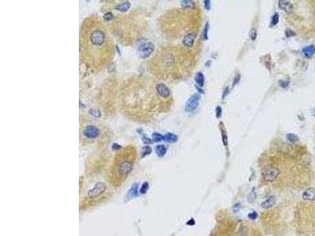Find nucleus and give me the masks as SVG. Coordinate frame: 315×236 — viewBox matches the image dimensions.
<instances>
[{
	"label": "nucleus",
	"mask_w": 315,
	"mask_h": 236,
	"mask_svg": "<svg viewBox=\"0 0 315 236\" xmlns=\"http://www.w3.org/2000/svg\"><path fill=\"white\" fill-rule=\"evenodd\" d=\"M195 39V33H188V34L184 35V39H183V44H184L186 47H191L194 44Z\"/></svg>",
	"instance_id": "f8f14e48"
},
{
	"label": "nucleus",
	"mask_w": 315,
	"mask_h": 236,
	"mask_svg": "<svg viewBox=\"0 0 315 236\" xmlns=\"http://www.w3.org/2000/svg\"><path fill=\"white\" fill-rule=\"evenodd\" d=\"M208 26H209V25H208V23L206 24L205 25V28H204V31H203V38L205 39H208V36H207V33H208Z\"/></svg>",
	"instance_id": "c85d7f7f"
},
{
	"label": "nucleus",
	"mask_w": 315,
	"mask_h": 236,
	"mask_svg": "<svg viewBox=\"0 0 315 236\" xmlns=\"http://www.w3.org/2000/svg\"><path fill=\"white\" fill-rule=\"evenodd\" d=\"M303 199L305 201H313L315 200V188L310 187L308 188L303 193L302 195Z\"/></svg>",
	"instance_id": "9d476101"
},
{
	"label": "nucleus",
	"mask_w": 315,
	"mask_h": 236,
	"mask_svg": "<svg viewBox=\"0 0 315 236\" xmlns=\"http://www.w3.org/2000/svg\"><path fill=\"white\" fill-rule=\"evenodd\" d=\"M256 198V193L255 191V189L252 190V192H250V194L248 196V201L249 203H252L254 201Z\"/></svg>",
	"instance_id": "4be33fe9"
},
{
	"label": "nucleus",
	"mask_w": 315,
	"mask_h": 236,
	"mask_svg": "<svg viewBox=\"0 0 315 236\" xmlns=\"http://www.w3.org/2000/svg\"><path fill=\"white\" fill-rule=\"evenodd\" d=\"M228 93V87H226V88H225V90H224V94H223V98H224V97L226 96V95Z\"/></svg>",
	"instance_id": "e433bc0d"
},
{
	"label": "nucleus",
	"mask_w": 315,
	"mask_h": 236,
	"mask_svg": "<svg viewBox=\"0 0 315 236\" xmlns=\"http://www.w3.org/2000/svg\"><path fill=\"white\" fill-rule=\"evenodd\" d=\"M221 113H222V110H221V106H217L216 108V116L217 117L219 118L221 116Z\"/></svg>",
	"instance_id": "2f4dec72"
},
{
	"label": "nucleus",
	"mask_w": 315,
	"mask_h": 236,
	"mask_svg": "<svg viewBox=\"0 0 315 236\" xmlns=\"http://www.w3.org/2000/svg\"><path fill=\"white\" fill-rule=\"evenodd\" d=\"M90 113L93 116H96V117H99L101 115V113L97 110H90Z\"/></svg>",
	"instance_id": "cd10ccee"
},
{
	"label": "nucleus",
	"mask_w": 315,
	"mask_h": 236,
	"mask_svg": "<svg viewBox=\"0 0 315 236\" xmlns=\"http://www.w3.org/2000/svg\"><path fill=\"white\" fill-rule=\"evenodd\" d=\"M157 90H158L159 95L164 99H168L171 95L170 89L163 83H157Z\"/></svg>",
	"instance_id": "1a4fd4ad"
},
{
	"label": "nucleus",
	"mask_w": 315,
	"mask_h": 236,
	"mask_svg": "<svg viewBox=\"0 0 315 236\" xmlns=\"http://www.w3.org/2000/svg\"><path fill=\"white\" fill-rule=\"evenodd\" d=\"M203 2H204V6H205L206 9H207V10H209L210 9H211V1H209V0H205V1H203Z\"/></svg>",
	"instance_id": "7c9ffc66"
},
{
	"label": "nucleus",
	"mask_w": 315,
	"mask_h": 236,
	"mask_svg": "<svg viewBox=\"0 0 315 236\" xmlns=\"http://www.w3.org/2000/svg\"><path fill=\"white\" fill-rule=\"evenodd\" d=\"M204 78H205L204 77V75H203L202 72H200L195 74V82H196V83H197L198 85L200 87H203V85H204V80H205Z\"/></svg>",
	"instance_id": "dca6fc26"
},
{
	"label": "nucleus",
	"mask_w": 315,
	"mask_h": 236,
	"mask_svg": "<svg viewBox=\"0 0 315 236\" xmlns=\"http://www.w3.org/2000/svg\"><path fill=\"white\" fill-rule=\"evenodd\" d=\"M287 138V140H288V143H296V142L299 141V137H298L297 136H296V134H293V133H289L286 136Z\"/></svg>",
	"instance_id": "aec40b11"
},
{
	"label": "nucleus",
	"mask_w": 315,
	"mask_h": 236,
	"mask_svg": "<svg viewBox=\"0 0 315 236\" xmlns=\"http://www.w3.org/2000/svg\"><path fill=\"white\" fill-rule=\"evenodd\" d=\"M181 6L184 10H191L195 6V2L190 0H184L181 1Z\"/></svg>",
	"instance_id": "f3484780"
},
{
	"label": "nucleus",
	"mask_w": 315,
	"mask_h": 236,
	"mask_svg": "<svg viewBox=\"0 0 315 236\" xmlns=\"http://www.w3.org/2000/svg\"><path fill=\"white\" fill-rule=\"evenodd\" d=\"M106 190V187L103 183H98L91 190L87 193V198L89 199H95L99 197L101 194H103Z\"/></svg>",
	"instance_id": "39448f33"
},
{
	"label": "nucleus",
	"mask_w": 315,
	"mask_h": 236,
	"mask_svg": "<svg viewBox=\"0 0 315 236\" xmlns=\"http://www.w3.org/2000/svg\"><path fill=\"white\" fill-rule=\"evenodd\" d=\"M222 141H223V143H224V145L226 147L227 146V142H228V140H227V136H226V133H225V132H224L223 131V136H222Z\"/></svg>",
	"instance_id": "473e14b6"
},
{
	"label": "nucleus",
	"mask_w": 315,
	"mask_h": 236,
	"mask_svg": "<svg viewBox=\"0 0 315 236\" xmlns=\"http://www.w3.org/2000/svg\"><path fill=\"white\" fill-rule=\"evenodd\" d=\"M201 99V96L199 94H194L193 95H191L189 98V99L188 100V102L186 103L185 105V110L187 112H192L197 108L199 104V101Z\"/></svg>",
	"instance_id": "423d86ee"
},
{
	"label": "nucleus",
	"mask_w": 315,
	"mask_h": 236,
	"mask_svg": "<svg viewBox=\"0 0 315 236\" xmlns=\"http://www.w3.org/2000/svg\"><path fill=\"white\" fill-rule=\"evenodd\" d=\"M279 176V170L276 168L269 167L262 172V178L268 182H273Z\"/></svg>",
	"instance_id": "0eeeda50"
},
{
	"label": "nucleus",
	"mask_w": 315,
	"mask_h": 236,
	"mask_svg": "<svg viewBox=\"0 0 315 236\" xmlns=\"http://www.w3.org/2000/svg\"><path fill=\"white\" fill-rule=\"evenodd\" d=\"M303 54L304 56L307 58H310L314 55L315 54V47L314 45H309L303 49Z\"/></svg>",
	"instance_id": "4468645a"
},
{
	"label": "nucleus",
	"mask_w": 315,
	"mask_h": 236,
	"mask_svg": "<svg viewBox=\"0 0 315 236\" xmlns=\"http://www.w3.org/2000/svg\"><path fill=\"white\" fill-rule=\"evenodd\" d=\"M80 61L87 69L100 70L112 62L115 47L106 25L97 15L83 21L80 29Z\"/></svg>",
	"instance_id": "f257e3e1"
},
{
	"label": "nucleus",
	"mask_w": 315,
	"mask_h": 236,
	"mask_svg": "<svg viewBox=\"0 0 315 236\" xmlns=\"http://www.w3.org/2000/svg\"><path fill=\"white\" fill-rule=\"evenodd\" d=\"M247 235V228L245 227H243L241 228L240 231V233H239V236H246Z\"/></svg>",
	"instance_id": "c756f323"
},
{
	"label": "nucleus",
	"mask_w": 315,
	"mask_h": 236,
	"mask_svg": "<svg viewBox=\"0 0 315 236\" xmlns=\"http://www.w3.org/2000/svg\"><path fill=\"white\" fill-rule=\"evenodd\" d=\"M278 83L279 85L281 87H283V88H286L289 85V81H285V80H280Z\"/></svg>",
	"instance_id": "bb28decb"
},
{
	"label": "nucleus",
	"mask_w": 315,
	"mask_h": 236,
	"mask_svg": "<svg viewBox=\"0 0 315 236\" xmlns=\"http://www.w3.org/2000/svg\"><path fill=\"white\" fill-rule=\"evenodd\" d=\"M275 203H276V197L275 196H270V197H269L265 201L262 202L261 206L263 209H268L273 207V205H275Z\"/></svg>",
	"instance_id": "ddd939ff"
},
{
	"label": "nucleus",
	"mask_w": 315,
	"mask_h": 236,
	"mask_svg": "<svg viewBox=\"0 0 315 236\" xmlns=\"http://www.w3.org/2000/svg\"><path fill=\"white\" fill-rule=\"evenodd\" d=\"M151 84L147 78L132 76L125 79L119 91L118 105L125 117L137 123L150 120L154 99Z\"/></svg>",
	"instance_id": "f03ea898"
},
{
	"label": "nucleus",
	"mask_w": 315,
	"mask_h": 236,
	"mask_svg": "<svg viewBox=\"0 0 315 236\" xmlns=\"http://www.w3.org/2000/svg\"><path fill=\"white\" fill-rule=\"evenodd\" d=\"M279 22V15L278 14H275L272 17V20H271V25H273V26H274V25H276V24L278 23Z\"/></svg>",
	"instance_id": "5701e85b"
},
{
	"label": "nucleus",
	"mask_w": 315,
	"mask_h": 236,
	"mask_svg": "<svg viewBox=\"0 0 315 236\" xmlns=\"http://www.w3.org/2000/svg\"><path fill=\"white\" fill-rule=\"evenodd\" d=\"M142 140H143V143H151V140H150L149 138H147V136H145V137L143 136V137L142 138Z\"/></svg>",
	"instance_id": "f704fd0d"
},
{
	"label": "nucleus",
	"mask_w": 315,
	"mask_h": 236,
	"mask_svg": "<svg viewBox=\"0 0 315 236\" xmlns=\"http://www.w3.org/2000/svg\"><path fill=\"white\" fill-rule=\"evenodd\" d=\"M313 115L315 116V109H314V111H313Z\"/></svg>",
	"instance_id": "4c0bfd02"
},
{
	"label": "nucleus",
	"mask_w": 315,
	"mask_h": 236,
	"mask_svg": "<svg viewBox=\"0 0 315 236\" xmlns=\"http://www.w3.org/2000/svg\"><path fill=\"white\" fill-rule=\"evenodd\" d=\"M166 147H165L164 145L157 146L156 149H155V152H156L157 155H158L159 157H163V156L166 153Z\"/></svg>",
	"instance_id": "6ab92c4d"
},
{
	"label": "nucleus",
	"mask_w": 315,
	"mask_h": 236,
	"mask_svg": "<svg viewBox=\"0 0 315 236\" xmlns=\"http://www.w3.org/2000/svg\"><path fill=\"white\" fill-rule=\"evenodd\" d=\"M164 140L168 143H176L178 140V137L175 134L167 133L164 136Z\"/></svg>",
	"instance_id": "a211bd4d"
},
{
	"label": "nucleus",
	"mask_w": 315,
	"mask_h": 236,
	"mask_svg": "<svg viewBox=\"0 0 315 236\" xmlns=\"http://www.w3.org/2000/svg\"><path fill=\"white\" fill-rule=\"evenodd\" d=\"M286 35H287V36L289 37V36H292V35H296V33L293 32L292 30H288V31L286 32Z\"/></svg>",
	"instance_id": "72a5a7b5"
},
{
	"label": "nucleus",
	"mask_w": 315,
	"mask_h": 236,
	"mask_svg": "<svg viewBox=\"0 0 315 236\" xmlns=\"http://www.w3.org/2000/svg\"><path fill=\"white\" fill-rule=\"evenodd\" d=\"M130 7H131V4L129 2H124L122 3L118 4L117 6H115L114 9L121 12H126L128 10H129Z\"/></svg>",
	"instance_id": "2eb2a0df"
},
{
	"label": "nucleus",
	"mask_w": 315,
	"mask_h": 236,
	"mask_svg": "<svg viewBox=\"0 0 315 236\" xmlns=\"http://www.w3.org/2000/svg\"><path fill=\"white\" fill-rule=\"evenodd\" d=\"M154 50H155V46L151 43H143L139 47V54L143 58H148L152 54Z\"/></svg>",
	"instance_id": "6e6552de"
},
{
	"label": "nucleus",
	"mask_w": 315,
	"mask_h": 236,
	"mask_svg": "<svg viewBox=\"0 0 315 236\" xmlns=\"http://www.w3.org/2000/svg\"><path fill=\"white\" fill-rule=\"evenodd\" d=\"M107 131V128L99 122L83 120L80 123V130L81 143H91L100 141L105 136H108Z\"/></svg>",
	"instance_id": "20e7f679"
},
{
	"label": "nucleus",
	"mask_w": 315,
	"mask_h": 236,
	"mask_svg": "<svg viewBox=\"0 0 315 236\" xmlns=\"http://www.w3.org/2000/svg\"><path fill=\"white\" fill-rule=\"evenodd\" d=\"M137 157L135 147L128 145L123 147L116 153L110 168L109 180L114 186H121L133 170Z\"/></svg>",
	"instance_id": "7ed1b4c3"
},
{
	"label": "nucleus",
	"mask_w": 315,
	"mask_h": 236,
	"mask_svg": "<svg viewBox=\"0 0 315 236\" xmlns=\"http://www.w3.org/2000/svg\"><path fill=\"white\" fill-rule=\"evenodd\" d=\"M233 209L234 212H237L238 210L240 209V205H239V204H236V205L233 206Z\"/></svg>",
	"instance_id": "c9c22d12"
},
{
	"label": "nucleus",
	"mask_w": 315,
	"mask_h": 236,
	"mask_svg": "<svg viewBox=\"0 0 315 236\" xmlns=\"http://www.w3.org/2000/svg\"><path fill=\"white\" fill-rule=\"evenodd\" d=\"M258 213L257 212H255V211H253L252 212V213H250L249 214H248V218L250 219V220H252V221H255V220H256L258 217Z\"/></svg>",
	"instance_id": "393cba45"
},
{
	"label": "nucleus",
	"mask_w": 315,
	"mask_h": 236,
	"mask_svg": "<svg viewBox=\"0 0 315 236\" xmlns=\"http://www.w3.org/2000/svg\"><path fill=\"white\" fill-rule=\"evenodd\" d=\"M250 37H251V39L253 41H255V39H256V37H257V31H256V29H252V31L250 32Z\"/></svg>",
	"instance_id": "b1692460"
},
{
	"label": "nucleus",
	"mask_w": 315,
	"mask_h": 236,
	"mask_svg": "<svg viewBox=\"0 0 315 236\" xmlns=\"http://www.w3.org/2000/svg\"><path fill=\"white\" fill-rule=\"evenodd\" d=\"M279 7L282 10L285 11L288 14L292 13L293 10V5L289 1H285V0H280L278 2Z\"/></svg>",
	"instance_id": "9b49d317"
},
{
	"label": "nucleus",
	"mask_w": 315,
	"mask_h": 236,
	"mask_svg": "<svg viewBox=\"0 0 315 236\" xmlns=\"http://www.w3.org/2000/svg\"><path fill=\"white\" fill-rule=\"evenodd\" d=\"M152 140L155 143H159V142L164 140V136L161 135L160 133H158V132H154L152 134Z\"/></svg>",
	"instance_id": "412c9836"
},
{
	"label": "nucleus",
	"mask_w": 315,
	"mask_h": 236,
	"mask_svg": "<svg viewBox=\"0 0 315 236\" xmlns=\"http://www.w3.org/2000/svg\"><path fill=\"white\" fill-rule=\"evenodd\" d=\"M151 148L150 147H145L143 148V151H142V154L143 156L144 155H148L149 153H151Z\"/></svg>",
	"instance_id": "a878e982"
}]
</instances>
